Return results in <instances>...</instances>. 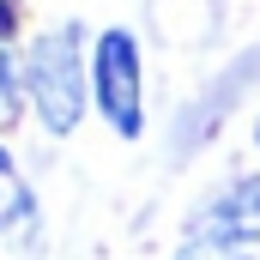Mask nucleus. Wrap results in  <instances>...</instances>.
I'll return each mask as SVG.
<instances>
[{
  "label": "nucleus",
  "instance_id": "obj_1",
  "mask_svg": "<svg viewBox=\"0 0 260 260\" xmlns=\"http://www.w3.org/2000/svg\"><path fill=\"white\" fill-rule=\"evenodd\" d=\"M24 85H30V103L43 115L49 133H73L85 115V73H79V30H49L30 61H24Z\"/></svg>",
  "mask_w": 260,
  "mask_h": 260
},
{
  "label": "nucleus",
  "instance_id": "obj_2",
  "mask_svg": "<svg viewBox=\"0 0 260 260\" xmlns=\"http://www.w3.org/2000/svg\"><path fill=\"white\" fill-rule=\"evenodd\" d=\"M97 103H103V115H109V127L115 133H139V49H133L127 30H109L103 43H97Z\"/></svg>",
  "mask_w": 260,
  "mask_h": 260
},
{
  "label": "nucleus",
  "instance_id": "obj_3",
  "mask_svg": "<svg viewBox=\"0 0 260 260\" xmlns=\"http://www.w3.org/2000/svg\"><path fill=\"white\" fill-rule=\"evenodd\" d=\"M6 37H12V6L0 0V121H12V97H18V67H12V49H6Z\"/></svg>",
  "mask_w": 260,
  "mask_h": 260
}]
</instances>
